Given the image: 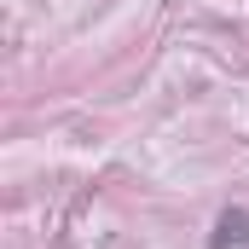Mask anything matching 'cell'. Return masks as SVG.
<instances>
[{
	"instance_id": "cell-1",
	"label": "cell",
	"mask_w": 249,
	"mask_h": 249,
	"mask_svg": "<svg viewBox=\"0 0 249 249\" xmlns=\"http://www.w3.org/2000/svg\"><path fill=\"white\" fill-rule=\"evenodd\" d=\"M238 244H249V214L244 209H226L214 220V232H209V249H238Z\"/></svg>"
}]
</instances>
